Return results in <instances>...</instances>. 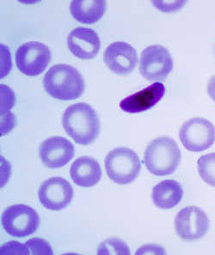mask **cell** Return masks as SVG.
<instances>
[{"instance_id": "d6986e66", "label": "cell", "mask_w": 215, "mask_h": 255, "mask_svg": "<svg viewBox=\"0 0 215 255\" xmlns=\"http://www.w3.org/2000/svg\"><path fill=\"white\" fill-rule=\"evenodd\" d=\"M99 255H129L130 249L128 244L119 238H109L100 244L97 249Z\"/></svg>"}, {"instance_id": "ac0fdd59", "label": "cell", "mask_w": 215, "mask_h": 255, "mask_svg": "<svg viewBox=\"0 0 215 255\" xmlns=\"http://www.w3.org/2000/svg\"><path fill=\"white\" fill-rule=\"evenodd\" d=\"M200 177L210 187H215V153L202 156L197 161Z\"/></svg>"}, {"instance_id": "44dd1931", "label": "cell", "mask_w": 215, "mask_h": 255, "mask_svg": "<svg viewBox=\"0 0 215 255\" xmlns=\"http://www.w3.org/2000/svg\"><path fill=\"white\" fill-rule=\"evenodd\" d=\"M0 254L3 255H30V252L28 247L26 246V244H22L18 242L12 241L3 244V246L1 247Z\"/></svg>"}, {"instance_id": "3957f363", "label": "cell", "mask_w": 215, "mask_h": 255, "mask_svg": "<svg viewBox=\"0 0 215 255\" xmlns=\"http://www.w3.org/2000/svg\"><path fill=\"white\" fill-rule=\"evenodd\" d=\"M181 162V151L171 137H157L148 144L144 153V163L154 176L173 174Z\"/></svg>"}, {"instance_id": "9c48e42d", "label": "cell", "mask_w": 215, "mask_h": 255, "mask_svg": "<svg viewBox=\"0 0 215 255\" xmlns=\"http://www.w3.org/2000/svg\"><path fill=\"white\" fill-rule=\"evenodd\" d=\"M51 57V51L45 44L31 41L20 46L16 51V66L23 74L36 77L46 70Z\"/></svg>"}, {"instance_id": "2e32d148", "label": "cell", "mask_w": 215, "mask_h": 255, "mask_svg": "<svg viewBox=\"0 0 215 255\" xmlns=\"http://www.w3.org/2000/svg\"><path fill=\"white\" fill-rule=\"evenodd\" d=\"M184 190L181 184L174 180H166L157 184L152 192V200L158 208L169 210L181 202Z\"/></svg>"}, {"instance_id": "6da1fadb", "label": "cell", "mask_w": 215, "mask_h": 255, "mask_svg": "<svg viewBox=\"0 0 215 255\" xmlns=\"http://www.w3.org/2000/svg\"><path fill=\"white\" fill-rule=\"evenodd\" d=\"M63 127L72 140L80 145H89L97 139L100 122L95 109L85 103L68 107L63 115Z\"/></svg>"}, {"instance_id": "277c9868", "label": "cell", "mask_w": 215, "mask_h": 255, "mask_svg": "<svg viewBox=\"0 0 215 255\" xmlns=\"http://www.w3.org/2000/svg\"><path fill=\"white\" fill-rule=\"evenodd\" d=\"M107 175L118 185H128L136 180L141 170L140 157L134 150L126 147L109 151L105 161Z\"/></svg>"}, {"instance_id": "9a60e30c", "label": "cell", "mask_w": 215, "mask_h": 255, "mask_svg": "<svg viewBox=\"0 0 215 255\" xmlns=\"http://www.w3.org/2000/svg\"><path fill=\"white\" fill-rule=\"evenodd\" d=\"M72 181L81 187L96 186L102 178V169L97 160L90 156L77 159L70 169Z\"/></svg>"}, {"instance_id": "52a82bcc", "label": "cell", "mask_w": 215, "mask_h": 255, "mask_svg": "<svg viewBox=\"0 0 215 255\" xmlns=\"http://www.w3.org/2000/svg\"><path fill=\"white\" fill-rule=\"evenodd\" d=\"M174 66L171 53L160 45L149 46L142 51L140 59V72L148 81L166 79Z\"/></svg>"}, {"instance_id": "ffe728a7", "label": "cell", "mask_w": 215, "mask_h": 255, "mask_svg": "<svg viewBox=\"0 0 215 255\" xmlns=\"http://www.w3.org/2000/svg\"><path fill=\"white\" fill-rule=\"evenodd\" d=\"M26 246L29 249L30 255H53V251L49 243L41 238H32L26 242Z\"/></svg>"}, {"instance_id": "5b68a950", "label": "cell", "mask_w": 215, "mask_h": 255, "mask_svg": "<svg viewBox=\"0 0 215 255\" xmlns=\"http://www.w3.org/2000/svg\"><path fill=\"white\" fill-rule=\"evenodd\" d=\"M183 146L191 152H202L215 142V128L209 120L196 117L184 122L179 130Z\"/></svg>"}, {"instance_id": "7c38bea8", "label": "cell", "mask_w": 215, "mask_h": 255, "mask_svg": "<svg viewBox=\"0 0 215 255\" xmlns=\"http://www.w3.org/2000/svg\"><path fill=\"white\" fill-rule=\"evenodd\" d=\"M75 148L69 140L63 137H53L45 140L40 147V158L47 168H62L74 157Z\"/></svg>"}, {"instance_id": "cb8c5ba5", "label": "cell", "mask_w": 215, "mask_h": 255, "mask_svg": "<svg viewBox=\"0 0 215 255\" xmlns=\"http://www.w3.org/2000/svg\"><path fill=\"white\" fill-rule=\"evenodd\" d=\"M207 91L210 98L215 103V75L209 79L207 85Z\"/></svg>"}, {"instance_id": "603a6c76", "label": "cell", "mask_w": 215, "mask_h": 255, "mask_svg": "<svg viewBox=\"0 0 215 255\" xmlns=\"http://www.w3.org/2000/svg\"><path fill=\"white\" fill-rule=\"evenodd\" d=\"M135 255H166V252L163 247L157 244H148L138 249Z\"/></svg>"}, {"instance_id": "30bf717a", "label": "cell", "mask_w": 215, "mask_h": 255, "mask_svg": "<svg viewBox=\"0 0 215 255\" xmlns=\"http://www.w3.org/2000/svg\"><path fill=\"white\" fill-rule=\"evenodd\" d=\"M38 196L45 208L61 211L72 202L73 188L64 178H50L41 184Z\"/></svg>"}, {"instance_id": "7402d4cb", "label": "cell", "mask_w": 215, "mask_h": 255, "mask_svg": "<svg viewBox=\"0 0 215 255\" xmlns=\"http://www.w3.org/2000/svg\"><path fill=\"white\" fill-rule=\"evenodd\" d=\"M153 5L163 12H173L184 6V1H153Z\"/></svg>"}, {"instance_id": "8992f818", "label": "cell", "mask_w": 215, "mask_h": 255, "mask_svg": "<svg viewBox=\"0 0 215 255\" xmlns=\"http://www.w3.org/2000/svg\"><path fill=\"white\" fill-rule=\"evenodd\" d=\"M2 224L4 231L11 237H28L40 226V217L30 206L17 204L9 206L2 215Z\"/></svg>"}, {"instance_id": "ba28073f", "label": "cell", "mask_w": 215, "mask_h": 255, "mask_svg": "<svg viewBox=\"0 0 215 255\" xmlns=\"http://www.w3.org/2000/svg\"><path fill=\"white\" fill-rule=\"evenodd\" d=\"M209 218L203 210L191 206L182 209L175 218V230L185 242H195L206 236L209 230Z\"/></svg>"}, {"instance_id": "8fae6325", "label": "cell", "mask_w": 215, "mask_h": 255, "mask_svg": "<svg viewBox=\"0 0 215 255\" xmlns=\"http://www.w3.org/2000/svg\"><path fill=\"white\" fill-rule=\"evenodd\" d=\"M103 59L110 71L117 75H128L137 66L138 55L133 46L126 42H114L107 47Z\"/></svg>"}, {"instance_id": "5bb4252c", "label": "cell", "mask_w": 215, "mask_h": 255, "mask_svg": "<svg viewBox=\"0 0 215 255\" xmlns=\"http://www.w3.org/2000/svg\"><path fill=\"white\" fill-rule=\"evenodd\" d=\"M166 93V87L162 83L155 82L142 91L128 96L120 103L122 111L128 114H137L152 109L159 103Z\"/></svg>"}, {"instance_id": "7a4b0ae2", "label": "cell", "mask_w": 215, "mask_h": 255, "mask_svg": "<svg viewBox=\"0 0 215 255\" xmlns=\"http://www.w3.org/2000/svg\"><path fill=\"white\" fill-rule=\"evenodd\" d=\"M43 85L47 94L55 99L72 101L81 97L84 80L77 69L69 65H55L47 71Z\"/></svg>"}, {"instance_id": "4fadbf2b", "label": "cell", "mask_w": 215, "mask_h": 255, "mask_svg": "<svg viewBox=\"0 0 215 255\" xmlns=\"http://www.w3.org/2000/svg\"><path fill=\"white\" fill-rule=\"evenodd\" d=\"M67 45L71 53L78 59H92L99 53L101 42L97 32L91 28H75L69 34Z\"/></svg>"}, {"instance_id": "e0dca14e", "label": "cell", "mask_w": 215, "mask_h": 255, "mask_svg": "<svg viewBox=\"0 0 215 255\" xmlns=\"http://www.w3.org/2000/svg\"><path fill=\"white\" fill-rule=\"evenodd\" d=\"M106 1L103 0H74L70 10L75 20L83 24H93L100 21L106 11Z\"/></svg>"}]
</instances>
